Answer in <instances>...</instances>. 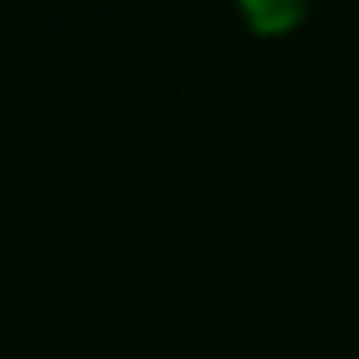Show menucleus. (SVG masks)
<instances>
[{
	"mask_svg": "<svg viewBox=\"0 0 359 359\" xmlns=\"http://www.w3.org/2000/svg\"><path fill=\"white\" fill-rule=\"evenodd\" d=\"M238 8H243L247 25L255 34L276 38V34H288V29H297L305 21L309 0H238Z\"/></svg>",
	"mask_w": 359,
	"mask_h": 359,
	"instance_id": "f257e3e1",
	"label": "nucleus"
}]
</instances>
